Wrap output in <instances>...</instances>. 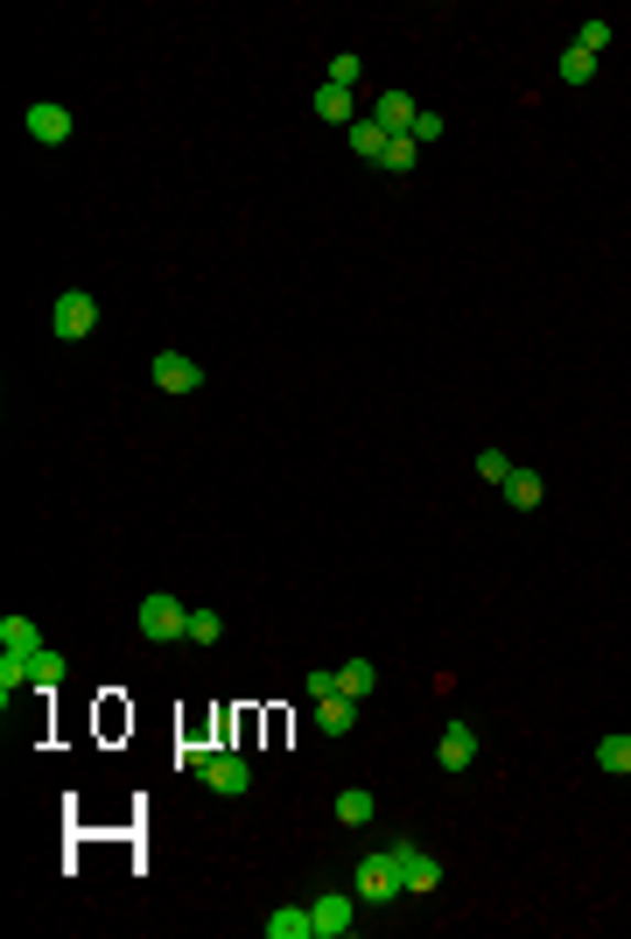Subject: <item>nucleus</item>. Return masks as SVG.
<instances>
[{"instance_id": "obj_2", "label": "nucleus", "mask_w": 631, "mask_h": 939, "mask_svg": "<svg viewBox=\"0 0 631 939\" xmlns=\"http://www.w3.org/2000/svg\"><path fill=\"white\" fill-rule=\"evenodd\" d=\"M50 330L64 337V343H85L91 330H99V302H91L85 287H64V295H56V309H50Z\"/></svg>"}, {"instance_id": "obj_1", "label": "nucleus", "mask_w": 631, "mask_h": 939, "mask_svg": "<svg viewBox=\"0 0 631 939\" xmlns=\"http://www.w3.org/2000/svg\"><path fill=\"white\" fill-rule=\"evenodd\" d=\"M133 624H141V638H155V645H176L183 631H189V610L176 603V597H141V610H133Z\"/></svg>"}, {"instance_id": "obj_3", "label": "nucleus", "mask_w": 631, "mask_h": 939, "mask_svg": "<svg viewBox=\"0 0 631 939\" xmlns=\"http://www.w3.org/2000/svg\"><path fill=\"white\" fill-rule=\"evenodd\" d=\"M351 891H358V905H393L400 897V870H393V849L387 855H366L351 870Z\"/></svg>"}, {"instance_id": "obj_15", "label": "nucleus", "mask_w": 631, "mask_h": 939, "mask_svg": "<svg viewBox=\"0 0 631 939\" xmlns=\"http://www.w3.org/2000/svg\"><path fill=\"white\" fill-rule=\"evenodd\" d=\"M372 120L387 127V133H414V120H421V106L407 99V91H387V99L372 106Z\"/></svg>"}, {"instance_id": "obj_12", "label": "nucleus", "mask_w": 631, "mask_h": 939, "mask_svg": "<svg viewBox=\"0 0 631 939\" xmlns=\"http://www.w3.org/2000/svg\"><path fill=\"white\" fill-rule=\"evenodd\" d=\"M0 653L35 659V653H43V624H35V618H0Z\"/></svg>"}, {"instance_id": "obj_23", "label": "nucleus", "mask_w": 631, "mask_h": 939, "mask_svg": "<svg viewBox=\"0 0 631 939\" xmlns=\"http://www.w3.org/2000/svg\"><path fill=\"white\" fill-rule=\"evenodd\" d=\"M183 638H189V645H218V638H225V618H218V610H189V631H183Z\"/></svg>"}, {"instance_id": "obj_4", "label": "nucleus", "mask_w": 631, "mask_h": 939, "mask_svg": "<svg viewBox=\"0 0 631 939\" xmlns=\"http://www.w3.org/2000/svg\"><path fill=\"white\" fill-rule=\"evenodd\" d=\"M393 870H400V891H414V897L443 891V862H435L428 849H414V841H400V849H393Z\"/></svg>"}, {"instance_id": "obj_27", "label": "nucleus", "mask_w": 631, "mask_h": 939, "mask_svg": "<svg viewBox=\"0 0 631 939\" xmlns=\"http://www.w3.org/2000/svg\"><path fill=\"white\" fill-rule=\"evenodd\" d=\"M576 50L603 56V50H610V22H583V29H576Z\"/></svg>"}, {"instance_id": "obj_8", "label": "nucleus", "mask_w": 631, "mask_h": 939, "mask_svg": "<svg viewBox=\"0 0 631 939\" xmlns=\"http://www.w3.org/2000/svg\"><path fill=\"white\" fill-rule=\"evenodd\" d=\"M43 148H64L70 141V106H56V99H43V106H29V120H22Z\"/></svg>"}, {"instance_id": "obj_18", "label": "nucleus", "mask_w": 631, "mask_h": 939, "mask_svg": "<svg viewBox=\"0 0 631 939\" xmlns=\"http://www.w3.org/2000/svg\"><path fill=\"white\" fill-rule=\"evenodd\" d=\"M372 687H379V666H372V659H344V666H337V695L366 701Z\"/></svg>"}, {"instance_id": "obj_10", "label": "nucleus", "mask_w": 631, "mask_h": 939, "mask_svg": "<svg viewBox=\"0 0 631 939\" xmlns=\"http://www.w3.org/2000/svg\"><path fill=\"white\" fill-rule=\"evenodd\" d=\"M330 814H337V828H372V820H379V799L366 793V785H344Z\"/></svg>"}, {"instance_id": "obj_20", "label": "nucleus", "mask_w": 631, "mask_h": 939, "mask_svg": "<svg viewBox=\"0 0 631 939\" xmlns=\"http://www.w3.org/2000/svg\"><path fill=\"white\" fill-rule=\"evenodd\" d=\"M316 120H330V127H351V91L344 85H316Z\"/></svg>"}, {"instance_id": "obj_26", "label": "nucleus", "mask_w": 631, "mask_h": 939, "mask_svg": "<svg viewBox=\"0 0 631 939\" xmlns=\"http://www.w3.org/2000/svg\"><path fill=\"white\" fill-rule=\"evenodd\" d=\"M477 477H485V484H505V477H512V456H505V449H485V456H477Z\"/></svg>"}, {"instance_id": "obj_14", "label": "nucleus", "mask_w": 631, "mask_h": 939, "mask_svg": "<svg viewBox=\"0 0 631 939\" xmlns=\"http://www.w3.org/2000/svg\"><path fill=\"white\" fill-rule=\"evenodd\" d=\"M499 491H505V505H512V512H541V498H547L541 470H512V477H505Z\"/></svg>"}, {"instance_id": "obj_16", "label": "nucleus", "mask_w": 631, "mask_h": 939, "mask_svg": "<svg viewBox=\"0 0 631 939\" xmlns=\"http://www.w3.org/2000/svg\"><path fill=\"white\" fill-rule=\"evenodd\" d=\"M35 687V674H29V659L22 653H0V708H14Z\"/></svg>"}, {"instance_id": "obj_7", "label": "nucleus", "mask_w": 631, "mask_h": 939, "mask_svg": "<svg viewBox=\"0 0 631 939\" xmlns=\"http://www.w3.org/2000/svg\"><path fill=\"white\" fill-rule=\"evenodd\" d=\"M435 764H443V772H470V764H477V730H470V722H449V730H443Z\"/></svg>"}, {"instance_id": "obj_29", "label": "nucleus", "mask_w": 631, "mask_h": 939, "mask_svg": "<svg viewBox=\"0 0 631 939\" xmlns=\"http://www.w3.org/2000/svg\"><path fill=\"white\" fill-rule=\"evenodd\" d=\"M302 695H316V701H323V695H337V674H330V666H316V674L302 680Z\"/></svg>"}, {"instance_id": "obj_11", "label": "nucleus", "mask_w": 631, "mask_h": 939, "mask_svg": "<svg viewBox=\"0 0 631 939\" xmlns=\"http://www.w3.org/2000/svg\"><path fill=\"white\" fill-rule=\"evenodd\" d=\"M266 939H316V911H309V905H281V911H266Z\"/></svg>"}, {"instance_id": "obj_5", "label": "nucleus", "mask_w": 631, "mask_h": 939, "mask_svg": "<svg viewBox=\"0 0 631 939\" xmlns=\"http://www.w3.org/2000/svg\"><path fill=\"white\" fill-rule=\"evenodd\" d=\"M204 785L218 799H246L253 793V764H246L239 751H210V764H204Z\"/></svg>"}, {"instance_id": "obj_6", "label": "nucleus", "mask_w": 631, "mask_h": 939, "mask_svg": "<svg viewBox=\"0 0 631 939\" xmlns=\"http://www.w3.org/2000/svg\"><path fill=\"white\" fill-rule=\"evenodd\" d=\"M148 372H155L162 393H204V365H197V358H183V351H155V365H148Z\"/></svg>"}, {"instance_id": "obj_19", "label": "nucleus", "mask_w": 631, "mask_h": 939, "mask_svg": "<svg viewBox=\"0 0 631 939\" xmlns=\"http://www.w3.org/2000/svg\"><path fill=\"white\" fill-rule=\"evenodd\" d=\"M597 772L631 778V736H624V730H618V736H597Z\"/></svg>"}, {"instance_id": "obj_17", "label": "nucleus", "mask_w": 631, "mask_h": 939, "mask_svg": "<svg viewBox=\"0 0 631 939\" xmlns=\"http://www.w3.org/2000/svg\"><path fill=\"white\" fill-rule=\"evenodd\" d=\"M387 141H393V133L379 127L372 112H366V120H351V155H358V162H379V155H387Z\"/></svg>"}, {"instance_id": "obj_9", "label": "nucleus", "mask_w": 631, "mask_h": 939, "mask_svg": "<svg viewBox=\"0 0 631 939\" xmlns=\"http://www.w3.org/2000/svg\"><path fill=\"white\" fill-rule=\"evenodd\" d=\"M309 911H316V939H344L351 932V891H323Z\"/></svg>"}, {"instance_id": "obj_25", "label": "nucleus", "mask_w": 631, "mask_h": 939, "mask_svg": "<svg viewBox=\"0 0 631 939\" xmlns=\"http://www.w3.org/2000/svg\"><path fill=\"white\" fill-rule=\"evenodd\" d=\"M29 674H35V687H43V695H50V687H56V680H64V659H56V653H50V645H43V653H35V659H29Z\"/></svg>"}, {"instance_id": "obj_13", "label": "nucleus", "mask_w": 631, "mask_h": 939, "mask_svg": "<svg viewBox=\"0 0 631 939\" xmlns=\"http://www.w3.org/2000/svg\"><path fill=\"white\" fill-rule=\"evenodd\" d=\"M351 722H358V701L351 695H323L316 701V730L323 736H351Z\"/></svg>"}, {"instance_id": "obj_21", "label": "nucleus", "mask_w": 631, "mask_h": 939, "mask_svg": "<svg viewBox=\"0 0 631 939\" xmlns=\"http://www.w3.org/2000/svg\"><path fill=\"white\" fill-rule=\"evenodd\" d=\"M414 162H421V141H414V133H393L387 155H379V168H393V176H407Z\"/></svg>"}, {"instance_id": "obj_22", "label": "nucleus", "mask_w": 631, "mask_h": 939, "mask_svg": "<svg viewBox=\"0 0 631 939\" xmlns=\"http://www.w3.org/2000/svg\"><path fill=\"white\" fill-rule=\"evenodd\" d=\"M554 70H562V78H568V85H589V78H597V56H589V50H576V43H568V50H562V64H554Z\"/></svg>"}, {"instance_id": "obj_30", "label": "nucleus", "mask_w": 631, "mask_h": 939, "mask_svg": "<svg viewBox=\"0 0 631 939\" xmlns=\"http://www.w3.org/2000/svg\"><path fill=\"white\" fill-rule=\"evenodd\" d=\"M176 764H189V772H204V764H210V751H204V743H183V751H176Z\"/></svg>"}, {"instance_id": "obj_24", "label": "nucleus", "mask_w": 631, "mask_h": 939, "mask_svg": "<svg viewBox=\"0 0 631 939\" xmlns=\"http://www.w3.org/2000/svg\"><path fill=\"white\" fill-rule=\"evenodd\" d=\"M358 78H366V64H358L351 50H344V56H330V70H323V85H344V91H358Z\"/></svg>"}, {"instance_id": "obj_28", "label": "nucleus", "mask_w": 631, "mask_h": 939, "mask_svg": "<svg viewBox=\"0 0 631 939\" xmlns=\"http://www.w3.org/2000/svg\"><path fill=\"white\" fill-rule=\"evenodd\" d=\"M443 133H449V127H443V112H421V120H414V141H421V148L443 141Z\"/></svg>"}]
</instances>
